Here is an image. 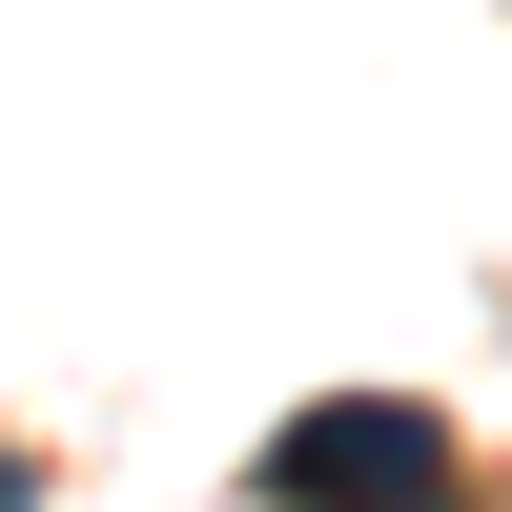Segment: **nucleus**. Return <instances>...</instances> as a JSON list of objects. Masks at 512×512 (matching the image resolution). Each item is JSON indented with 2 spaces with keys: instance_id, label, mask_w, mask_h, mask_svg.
<instances>
[{
  "instance_id": "nucleus-1",
  "label": "nucleus",
  "mask_w": 512,
  "mask_h": 512,
  "mask_svg": "<svg viewBox=\"0 0 512 512\" xmlns=\"http://www.w3.org/2000/svg\"><path fill=\"white\" fill-rule=\"evenodd\" d=\"M246 492H267V512H410V492H451V431H431L410 390H328V410L267 431Z\"/></svg>"
},
{
  "instance_id": "nucleus-3",
  "label": "nucleus",
  "mask_w": 512,
  "mask_h": 512,
  "mask_svg": "<svg viewBox=\"0 0 512 512\" xmlns=\"http://www.w3.org/2000/svg\"><path fill=\"white\" fill-rule=\"evenodd\" d=\"M410 512H451V492H410Z\"/></svg>"
},
{
  "instance_id": "nucleus-2",
  "label": "nucleus",
  "mask_w": 512,
  "mask_h": 512,
  "mask_svg": "<svg viewBox=\"0 0 512 512\" xmlns=\"http://www.w3.org/2000/svg\"><path fill=\"white\" fill-rule=\"evenodd\" d=\"M0 512H41V472H21V451H0Z\"/></svg>"
}]
</instances>
